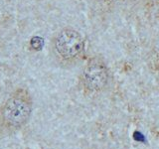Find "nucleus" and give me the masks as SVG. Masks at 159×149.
I'll return each mask as SVG.
<instances>
[{
    "label": "nucleus",
    "instance_id": "nucleus-1",
    "mask_svg": "<svg viewBox=\"0 0 159 149\" xmlns=\"http://www.w3.org/2000/svg\"><path fill=\"white\" fill-rule=\"evenodd\" d=\"M55 48L64 59H73L83 51L84 41L82 36L73 29H64L56 38Z\"/></svg>",
    "mask_w": 159,
    "mask_h": 149
},
{
    "label": "nucleus",
    "instance_id": "nucleus-2",
    "mask_svg": "<svg viewBox=\"0 0 159 149\" xmlns=\"http://www.w3.org/2000/svg\"><path fill=\"white\" fill-rule=\"evenodd\" d=\"M3 118L12 126H21L31 114V107L21 98L13 97L6 102L3 108Z\"/></svg>",
    "mask_w": 159,
    "mask_h": 149
},
{
    "label": "nucleus",
    "instance_id": "nucleus-3",
    "mask_svg": "<svg viewBox=\"0 0 159 149\" xmlns=\"http://www.w3.org/2000/svg\"><path fill=\"white\" fill-rule=\"evenodd\" d=\"M107 70L104 64L93 59L88 64L84 72V83L91 91H101L107 82Z\"/></svg>",
    "mask_w": 159,
    "mask_h": 149
},
{
    "label": "nucleus",
    "instance_id": "nucleus-4",
    "mask_svg": "<svg viewBox=\"0 0 159 149\" xmlns=\"http://www.w3.org/2000/svg\"><path fill=\"white\" fill-rule=\"evenodd\" d=\"M31 47L36 50V51H40V50H42L43 47H44V39L42 37H39V36H34L32 39H31Z\"/></svg>",
    "mask_w": 159,
    "mask_h": 149
},
{
    "label": "nucleus",
    "instance_id": "nucleus-5",
    "mask_svg": "<svg viewBox=\"0 0 159 149\" xmlns=\"http://www.w3.org/2000/svg\"><path fill=\"white\" fill-rule=\"evenodd\" d=\"M133 138L134 140L136 141H139V142H145V137H144V135L139 131H135L133 133Z\"/></svg>",
    "mask_w": 159,
    "mask_h": 149
}]
</instances>
